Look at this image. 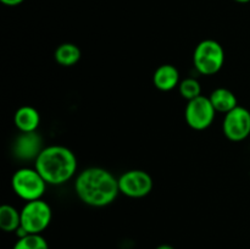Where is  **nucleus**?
<instances>
[{
  "instance_id": "7",
  "label": "nucleus",
  "mask_w": 250,
  "mask_h": 249,
  "mask_svg": "<svg viewBox=\"0 0 250 249\" xmlns=\"http://www.w3.org/2000/svg\"><path fill=\"white\" fill-rule=\"evenodd\" d=\"M119 188L128 198H144L153 189V178L146 171L128 170L119 177Z\"/></svg>"
},
{
  "instance_id": "11",
  "label": "nucleus",
  "mask_w": 250,
  "mask_h": 249,
  "mask_svg": "<svg viewBox=\"0 0 250 249\" xmlns=\"http://www.w3.org/2000/svg\"><path fill=\"white\" fill-rule=\"evenodd\" d=\"M153 83L159 90L170 92L180 84V72L177 67L170 63L159 66L153 75Z\"/></svg>"
},
{
  "instance_id": "2",
  "label": "nucleus",
  "mask_w": 250,
  "mask_h": 249,
  "mask_svg": "<svg viewBox=\"0 0 250 249\" xmlns=\"http://www.w3.org/2000/svg\"><path fill=\"white\" fill-rule=\"evenodd\" d=\"M34 167L48 185L60 186L75 176L77 159L67 146L55 144L44 146L34 160Z\"/></svg>"
},
{
  "instance_id": "8",
  "label": "nucleus",
  "mask_w": 250,
  "mask_h": 249,
  "mask_svg": "<svg viewBox=\"0 0 250 249\" xmlns=\"http://www.w3.org/2000/svg\"><path fill=\"white\" fill-rule=\"evenodd\" d=\"M224 134L232 142H241L250 134V111L243 106H236L225 114L222 122Z\"/></svg>"
},
{
  "instance_id": "9",
  "label": "nucleus",
  "mask_w": 250,
  "mask_h": 249,
  "mask_svg": "<svg viewBox=\"0 0 250 249\" xmlns=\"http://www.w3.org/2000/svg\"><path fill=\"white\" fill-rule=\"evenodd\" d=\"M42 150V138L36 132L21 133L14 143V154L20 160H36Z\"/></svg>"
},
{
  "instance_id": "19",
  "label": "nucleus",
  "mask_w": 250,
  "mask_h": 249,
  "mask_svg": "<svg viewBox=\"0 0 250 249\" xmlns=\"http://www.w3.org/2000/svg\"><path fill=\"white\" fill-rule=\"evenodd\" d=\"M234 1L239 2V4H247V2H250V0H234Z\"/></svg>"
},
{
  "instance_id": "17",
  "label": "nucleus",
  "mask_w": 250,
  "mask_h": 249,
  "mask_svg": "<svg viewBox=\"0 0 250 249\" xmlns=\"http://www.w3.org/2000/svg\"><path fill=\"white\" fill-rule=\"evenodd\" d=\"M0 1L6 6H17V5L22 4L24 0H0Z\"/></svg>"
},
{
  "instance_id": "10",
  "label": "nucleus",
  "mask_w": 250,
  "mask_h": 249,
  "mask_svg": "<svg viewBox=\"0 0 250 249\" xmlns=\"http://www.w3.org/2000/svg\"><path fill=\"white\" fill-rule=\"evenodd\" d=\"M14 122L16 128L21 133H31V132H36L39 127L41 115L36 107L23 105V106L19 107L15 112Z\"/></svg>"
},
{
  "instance_id": "6",
  "label": "nucleus",
  "mask_w": 250,
  "mask_h": 249,
  "mask_svg": "<svg viewBox=\"0 0 250 249\" xmlns=\"http://www.w3.org/2000/svg\"><path fill=\"white\" fill-rule=\"evenodd\" d=\"M216 110L208 97L200 95L188 102L185 110V119L188 126L195 131H203L214 122Z\"/></svg>"
},
{
  "instance_id": "4",
  "label": "nucleus",
  "mask_w": 250,
  "mask_h": 249,
  "mask_svg": "<svg viewBox=\"0 0 250 249\" xmlns=\"http://www.w3.org/2000/svg\"><path fill=\"white\" fill-rule=\"evenodd\" d=\"M48 183L36 167H21L12 175L11 186L15 194L26 202L42 199Z\"/></svg>"
},
{
  "instance_id": "13",
  "label": "nucleus",
  "mask_w": 250,
  "mask_h": 249,
  "mask_svg": "<svg viewBox=\"0 0 250 249\" xmlns=\"http://www.w3.org/2000/svg\"><path fill=\"white\" fill-rule=\"evenodd\" d=\"M81 49L78 48L76 44L73 43H63L60 44L58 48L55 49L54 53V59L56 62L61 66H73L80 61L81 59Z\"/></svg>"
},
{
  "instance_id": "1",
  "label": "nucleus",
  "mask_w": 250,
  "mask_h": 249,
  "mask_svg": "<svg viewBox=\"0 0 250 249\" xmlns=\"http://www.w3.org/2000/svg\"><path fill=\"white\" fill-rule=\"evenodd\" d=\"M75 190L81 202L93 208L111 204L120 194L119 178L103 167H88L78 173Z\"/></svg>"
},
{
  "instance_id": "18",
  "label": "nucleus",
  "mask_w": 250,
  "mask_h": 249,
  "mask_svg": "<svg viewBox=\"0 0 250 249\" xmlns=\"http://www.w3.org/2000/svg\"><path fill=\"white\" fill-rule=\"evenodd\" d=\"M155 249H175L172 246H170V244H160V246L156 247Z\"/></svg>"
},
{
  "instance_id": "3",
  "label": "nucleus",
  "mask_w": 250,
  "mask_h": 249,
  "mask_svg": "<svg viewBox=\"0 0 250 249\" xmlns=\"http://www.w3.org/2000/svg\"><path fill=\"white\" fill-rule=\"evenodd\" d=\"M193 63L202 75L211 76L219 72L225 63V50L219 42L204 39L194 49Z\"/></svg>"
},
{
  "instance_id": "14",
  "label": "nucleus",
  "mask_w": 250,
  "mask_h": 249,
  "mask_svg": "<svg viewBox=\"0 0 250 249\" xmlns=\"http://www.w3.org/2000/svg\"><path fill=\"white\" fill-rule=\"evenodd\" d=\"M21 226V211L12 205L0 207V228L5 232H16Z\"/></svg>"
},
{
  "instance_id": "5",
  "label": "nucleus",
  "mask_w": 250,
  "mask_h": 249,
  "mask_svg": "<svg viewBox=\"0 0 250 249\" xmlns=\"http://www.w3.org/2000/svg\"><path fill=\"white\" fill-rule=\"evenodd\" d=\"M53 212L45 200L27 202L21 209V227L29 234H41L50 225Z\"/></svg>"
},
{
  "instance_id": "15",
  "label": "nucleus",
  "mask_w": 250,
  "mask_h": 249,
  "mask_svg": "<svg viewBox=\"0 0 250 249\" xmlns=\"http://www.w3.org/2000/svg\"><path fill=\"white\" fill-rule=\"evenodd\" d=\"M12 249H49V244L42 234H27L17 239Z\"/></svg>"
},
{
  "instance_id": "16",
  "label": "nucleus",
  "mask_w": 250,
  "mask_h": 249,
  "mask_svg": "<svg viewBox=\"0 0 250 249\" xmlns=\"http://www.w3.org/2000/svg\"><path fill=\"white\" fill-rule=\"evenodd\" d=\"M178 90H180L181 97L187 99L188 102L202 95V85H200L199 81L193 77L181 81L178 84Z\"/></svg>"
},
{
  "instance_id": "12",
  "label": "nucleus",
  "mask_w": 250,
  "mask_h": 249,
  "mask_svg": "<svg viewBox=\"0 0 250 249\" xmlns=\"http://www.w3.org/2000/svg\"><path fill=\"white\" fill-rule=\"evenodd\" d=\"M212 106L215 107L216 112H224L227 114L234 107L238 106V100L234 93L227 88H216L209 97Z\"/></svg>"
}]
</instances>
